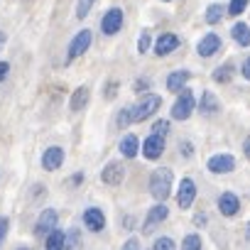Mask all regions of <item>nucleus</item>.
I'll list each match as a JSON object with an SVG mask.
<instances>
[{
  "label": "nucleus",
  "instance_id": "obj_38",
  "mask_svg": "<svg viewBox=\"0 0 250 250\" xmlns=\"http://www.w3.org/2000/svg\"><path fill=\"white\" fill-rule=\"evenodd\" d=\"M5 42V32H0V44H3Z\"/></svg>",
  "mask_w": 250,
  "mask_h": 250
},
{
  "label": "nucleus",
  "instance_id": "obj_32",
  "mask_svg": "<svg viewBox=\"0 0 250 250\" xmlns=\"http://www.w3.org/2000/svg\"><path fill=\"white\" fill-rule=\"evenodd\" d=\"M5 233H8V218H5V216H0V243H3Z\"/></svg>",
  "mask_w": 250,
  "mask_h": 250
},
{
  "label": "nucleus",
  "instance_id": "obj_25",
  "mask_svg": "<svg viewBox=\"0 0 250 250\" xmlns=\"http://www.w3.org/2000/svg\"><path fill=\"white\" fill-rule=\"evenodd\" d=\"M182 250H201V238L196 233H189L184 240H182Z\"/></svg>",
  "mask_w": 250,
  "mask_h": 250
},
{
  "label": "nucleus",
  "instance_id": "obj_14",
  "mask_svg": "<svg viewBox=\"0 0 250 250\" xmlns=\"http://www.w3.org/2000/svg\"><path fill=\"white\" fill-rule=\"evenodd\" d=\"M83 223H86L88 230L98 233V230L105 228V216H103L101 208H86V211H83Z\"/></svg>",
  "mask_w": 250,
  "mask_h": 250
},
{
  "label": "nucleus",
  "instance_id": "obj_18",
  "mask_svg": "<svg viewBox=\"0 0 250 250\" xmlns=\"http://www.w3.org/2000/svg\"><path fill=\"white\" fill-rule=\"evenodd\" d=\"M230 35H233V40H235L240 47H250V27H248L245 22H235L233 30H230Z\"/></svg>",
  "mask_w": 250,
  "mask_h": 250
},
{
  "label": "nucleus",
  "instance_id": "obj_2",
  "mask_svg": "<svg viewBox=\"0 0 250 250\" xmlns=\"http://www.w3.org/2000/svg\"><path fill=\"white\" fill-rule=\"evenodd\" d=\"M162 105V98L157 93H145L133 108H130V120L133 123H140V120H147L150 115H155Z\"/></svg>",
  "mask_w": 250,
  "mask_h": 250
},
{
  "label": "nucleus",
  "instance_id": "obj_16",
  "mask_svg": "<svg viewBox=\"0 0 250 250\" xmlns=\"http://www.w3.org/2000/svg\"><path fill=\"white\" fill-rule=\"evenodd\" d=\"M218 208H221V213H223V216H235V213H238V208H240V201H238V196H235V194L226 191V194H221V196H218Z\"/></svg>",
  "mask_w": 250,
  "mask_h": 250
},
{
  "label": "nucleus",
  "instance_id": "obj_35",
  "mask_svg": "<svg viewBox=\"0 0 250 250\" xmlns=\"http://www.w3.org/2000/svg\"><path fill=\"white\" fill-rule=\"evenodd\" d=\"M243 76H245V79L250 81V57H248V59L243 62Z\"/></svg>",
  "mask_w": 250,
  "mask_h": 250
},
{
  "label": "nucleus",
  "instance_id": "obj_1",
  "mask_svg": "<svg viewBox=\"0 0 250 250\" xmlns=\"http://www.w3.org/2000/svg\"><path fill=\"white\" fill-rule=\"evenodd\" d=\"M172 182H174L172 169H167V167L155 169L152 177H150V191H152V196H155L157 201H165V199L172 194Z\"/></svg>",
  "mask_w": 250,
  "mask_h": 250
},
{
  "label": "nucleus",
  "instance_id": "obj_33",
  "mask_svg": "<svg viewBox=\"0 0 250 250\" xmlns=\"http://www.w3.org/2000/svg\"><path fill=\"white\" fill-rule=\"evenodd\" d=\"M123 250H140V243H138V238H130L128 243L123 245Z\"/></svg>",
  "mask_w": 250,
  "mask_h": 250
},
{
  "label": "nucleus",
  "instance_id": "obj_5",
  "mask_svg": "<svg viewBox=\"0 0 250 250\" xmlns=\"http://www.w3.org/2000/svg\"><path fill=\"white\" fill-rule=\"evenodd\" d=\"M91 42H93L91 30H81V32L71 40V44H69V59H76V57H81L83 52H88Z\"/></svg>",
  "mask_w": 250,
  "mask_h": 250
},
{
  "label": "nucleus",
  "instance_id": "obj_12",
  "mask_svg": "<svg viewBox=\"0 0 250 250\" xmlns=\"http://www.w3.org/2000/svg\"><path fill=\"white\" fill-rule=\"evenodd\" d=\"M101 179H103V184L118 187V184H123V179H125V169H123L118 162H110V165H105V167H103Z\"/></svg>",
  "mask_w": 250,
  "mask_h": 250
},
{
  "label": "nucleus",
  "instance_id": "obj_27",
  "mask_svg": "<svg viewBox=\"0 0 250 250\" xmlns=\"http://www.w3.org/2000/svg\"><path fill=\"white\" fill-rule=\"evenodd\" d=\"M250 0H230V5H228V15H240L245 8H248Z\"/></svg>",
  "mask_w": 250,
  "mask_h": 250
},
{
  "label": "nucleus",
  "instance_id": "obj_3",
  "mask_svg": "<svg viewBox=\"0 0 250 250\" xmlns=\"http://www.w3.org/2000/svg\"><path fill=\"white\" fill-rule=\"evenodd\" d=\"M196 110V98H194V93L189 91V88H182V96L174 101V105H172V118L174 120H187L191 113Z\"/></svg>",
  "mask_w": 250,
  "mask_h": 250
},
{
  "label": "nucleus",
  "instance_id": "obj_10",
  "mask_svg": "<svg viewBox=\"0 0 250 250\" xmlns=\"http://www.w3.org/2000/svg\"><path fill=\"white\" fill-rule=\"evenodd\" d=\"M162 152H165V138L162 135H150V138H145V143H143V155L147 157V160H157V157H162Z\"/></svg>",
  "mask_w": 250,
  "mask_h": 250
},
{
  "label": "nucleus",
  "instance_id": "obj_28",
  "mask_svg": "<svg viewBox=\"0 0 250 250\" xmlns=\"http://www.w3.org/2000/svg\"><path fill=\"white\" fill-rule=\"evenodd\" d=\"M155 250H177V245H174L172 238H157L155 240Z\"/></svg>",
  "mask_w": 250,
  "mask_h": 250
},
{
  "label": "nucleus",
  "instance_id": "obj_29",
  "mask_svg": "<svg viewBox=\"0 0 250 250\" xmlns=\"http://www.w3.org/2000/svg\"><path fill=\"white\" fill-rule=\"evenodd\" d=\"M152 133H155V135H162V138H165V135L169 133V120H157V123L152 125Z\"/></svg>",
  "mask_w": 250,
  "mask_h": 250
},
{
  "label": "nucleus",
  "instance_id": "obj_34",
  "mask_svg": "<svg viewBox=\"0 0 250 250\" xmlns=\"http://www.w3.org/2000/svg\"><path fill=\"white\" fill-rule=\"evenodd\" d=\"M8 71H10V64H8V62H0V81L8 76Z\"/></svg>",
  "mask_w": 250,
  "mask_h": 250
},
{
  "label": "nucleus",
  "instance_id": "obj_13",
  "mask_svg": "<svg viewBox=\"0 0 250 250\" xmlns=\"http://www.w3.org/2000/svg\"><path fill=\"white\" fill-rule=\"evenodd\" d=\"M57 228V211L54 208H44L42 213H40V218H37V226H35V230H37V235H49L52 230Z\"/></svg>",
  "mask_w": 250,
  "mask_h": 250
},
{
  "label": "nucleus",
  "instance_id": "obj_4",
  "mask_svg": "<svg viewBox=\"0 0 250 250\" xmlns=\"http://www.w3.org/2000/svg\"><path fill=\"white\" fill-rule=\"evenodd\" d=\"M120 27H123V10L120 8H110L101 18V30H103V35H115Z\"/></svg>",
  "mask_w": 250,
  "mask_h": 250
},
{
  "label": "nucleus",
  "instance_id": "obj_8",
  "mask_svg": "<svg viewBox=\"0 0 250 250\" xmlns=\"http://www.w3.org/2000/svg\"><path fill=\"white\" fill-rule=\"evenodd\" d=\"M167 216H169V208L165 206V201H160L157 206H152V208H150V213H147V218H145V223H143V230H145V233H152V230H155V226H157V223H162Z\"/></svg>",
  "mask_w": 250,
  "mask_h": 250
},
{
  "label": "nucleus",
  "instance_id": "obj_19",
  "mask_svg": "<svg viewBox=\"0 0 250 250\" xmlns=\"http://www.w3.org/2000/svg\"><path fill=\"white\" fill-rule=\"evenodd\" d=\"M189 81V71H172L167 76V88L169 91H182Z\"/></svg>",
  "mask_w": 250,
  "mask_h": 250
},
{
  "label": "nucleus",
  "instance_id": "obj_21",
  "mask_svg": "<svg viewBox=\"0 0 250 250\" xmlns=\"http://www.w3.org/2000/svg\"><path fill=\"white\" fill-rule=\"evenodd\" d=\"M64 248H66V233L54 228L47 235V250H64Z\"/></svg>",
  "mask_w": 250,
  "mask_h": 250
},
{
  "label": "nucleus",
  "instance_id": "obj_40",
  "mask_svg": "<svg viewBox=\"0 0 250 250\" xmlns=\"http://www.w3.org/2000/svg\"><path fill=\"white\" fill-rule=\"evenodd\" d=\"M20 250H30V248H20Z\"/></svg>",
  "mask_w": 250,
  "mask_h": 250
},
{
  "label": "nucleus",
  "instance_id": "obj_7",
  "mask_svg": "<svg viewBox=\"0 0 250 250\" xmlns=\"http://www.w3.org/2000/svg\"><path fill=\"white\" fill-rule=\"evenodd\" d=\"M194 199H196V184H194V179H182V187H179V191H177V204H179V208H189L191 204H194Z\"/></svg>",
  "mask_w": 250,
  "mask_h": 250
},
{
  "label": "nucleus",
  "instance_id": "obj_31",
  "mask_svg": "<svg viewBox=\"0 0 250 250\" xmlns=\"http://www.w3.org/2000/svg\"><path fill=\"white\" fill-rule=\"evenodd\" d=\"M76 240H79V235H76V230H71V233L66 235V250H74V248H76Z\"/></svg>",
  "mask_w": 250,
  "mask_h": 250
},
{
  "label": "nucleus",
  "instance_id": "obj_9",
  "mask_svg": "<svg viewBox=\"0 0 250 250\" xmlns=\"http://www.w3.org/2000/svg\"><path fill=\"white\" fill-rule=\"evenodd\" d=\"M218 49H221V37H218L216 32H208V35H204V37L199 40V44H196V52H199V57H213Z\"/></svg>",
  "mask_w": 250,
  "mask_h": 250
},
{
  "label": "nucleus",
  "instance_id": "obj_17",
  "mask_svg": "<svg viewBox=\"0 0 250 250\" xmlns=\"http://www.w3.org/2000/svg\"><path fill=\"white\" fill-rule=\"evenodd\" d=\"M199 110H201L204 115H216V113L221 110V103H218V98H216L211 91H204V93H201V101H199Z\"/></svg>",
  "mask_w": 250,
  "mask_h": 250
},
{
  "label": "nucleus",
  "instance_id": "obj_36",
  "mask_svg": "<svg viewBox=\"0 0 250 250\" xmlns=\"http://www.w3.org/2000/svg\"><path fill=\"white\" fill-rule=\"evenodd\" d=\"M147 86H150V81H147V79H145V81H138V83H135V91H140V88H147Z\"/></svg>",
  "mask_w": 250,
  "mask_h": 250
},
{
  "label": "nucleus",
  "instance_id": "obj_30",
  "mask_svg": "<svg viewBox=\"0 0 250 250\" xmlns=\"http://www.w3.org/2000/svg\"><path fill=\"white\" fill-rule=\"evenodd\" d=\"M147 49H150V32L145 30V32L140 35V40H138V52H140V54H145Z\"/></svg>",
  "mask_w": 250,
  "mask_h": 250
},
{
  "label": "nucleus",
  "instance_id": "obj_23",
  "mask_svg": "<svg viewBox=\"0 0 250 250\" xmlns=\"http://www.w3.org/2000/svg\"><path fill=\"white\" fill-rule=\"evenodd\" d=\"M233 79V64H223V66H218L216 71H213V81L216 83H226V81H230Z\"/></svg>",
  "mask_w": 250,
  "mask_h": 250
},
{
  "label": "nucleus",
  "instance_id": "obj_15",
  "mask_svg": "<svg viewBox=\"0 0 250 250\" xmlns=\"http://www.w3.org/2000/svg\"><path fill=\"white\" fill-rule=\"evenodd\" d=\"M177 47H179V37L172 35V32H167V35H162V37L157 40L155 52H157V57H167V54H172Z\"/></svg>",
  "mask_w": 250,
  "mask_h": 250
},
{
  "label": "nucleus",
  "instance_id": "obj_20",
  "mask_svg": "<svg viewBox=\"0 0 250 250\" xmlns=\"http://www.w3.org/2000/svg\"><path fill=\"white\" fill-rule=\"evenodd\" d=\"M88 96H91V93H88V88H86V86L76 88V91H74V96H71V103H69V105H71V110H74V113L83 110V105L88 103Z\"/></svg>",
  "mask_w": 250,
  "mask_h": 250
},
{
  "label": "nucleus",
  "instance_id": "obj_11",
  "mask_svg": "<svg viewBox=\"0 0 250 250\" xmlns=\"http://www.w3.org/2000/svg\"><path fill=\"white\" fill-rule=\"evenodd\" d=\"M62 162H64V150H62V147L52 145V147H47V150H44V155H42V167H44L47 172L59 169V167H62Z\"/></svg>",
  "mask_w": 250,
  "mask_h": 250
},
{
  "label": "nucleus",
  "instance_id": "obj_37",
  "mask_svg": "<svg viewBox=\"0 0 250 250\" xmlns=\"http://www.w3.org/2000/svg\"><path fill=\"white\" fill-rule=\"evenodd\" d=\"M243 150H245V157H248V160H250V138H248V140H245V145H243Z\"/></svg>",
  "mask_w": 250,
  "mask_h": 250
},
{
  "label": "nucleus",
  "instance_id": "obj_22",
  "mask_svg": "<svg viewBox=\"0 0 250 250\" xmlns=\"http://www.w3.org/2000/svg\"><path fill=\"white\" fill-rule=\"evenodd\" d=\"M138 138L135 135H125L123 140H120V152L125 155V157H135L138 155Z\"/></svg>",
  "mask_w": 250,
  "mask_h": 250
},
{
  "label": "nucleus",
  "instance_id": "obj_39",
  "mask_svg": "<svg viewBox=\"0 0 250 250\" xmlns=\"http://www.w3.org/2000/svg\"><path fill=\"white\" fill-rule=\"evenodd\" d=\"M245 235H248V240H250V223H248V233H245Z\"/></svg>",
  "mask_w": 250,
  "mask_h": 250
},
{
  "label": "nucleus",
  "instance_id": "obj_26",
  "mask_svg": "<svg viewBox=\"0 0 250 250\" xmlns=\"http://www.w3.org/2000/svg\"><path fill=\"white\" fill-rule=\"evenodd\" d=\"M93 3H96V0H79V5H76V18L83 20V18L88 15V10L93 8Z\"/></svg>",
  "mask_w": 250,
  "mask_h": 250
},
{
  "label": "nucleus",
  "instance_id": "obj_6",
  "mask_svg": "<svg viewBox=\"0 0 250 250\" xmlns=\"http://www.w3.org/2000/svg\"><path fill=\"white\" fill-rule=\"evenodd\" d=\"M206 167H208V172H213V174H230V172L235 169V160H233L230 155H213Z\"/></svg>",
  "mask_w": 250,
  "mask_h": 250
},
{
  "label": "nucleus",
  "instance_id": "obj_24",
  "mask_svg": "<svg viewBox=\"0 0 250 250\" xmlns=\"http://www.w3.org/2000/svg\"><path fill=\"white\" fill-rule=\"evenodd\" d=\"M223 5H218V3H213V5H208V10H206V22L208 25H216V22H221V18H223Z\"/></svg>",
  "mask_w": 250,
  "mask_h": 250
}]
</instances>
